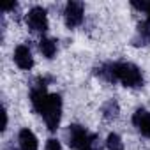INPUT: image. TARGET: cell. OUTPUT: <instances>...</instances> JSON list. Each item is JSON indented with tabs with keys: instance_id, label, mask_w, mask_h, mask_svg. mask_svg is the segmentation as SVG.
Masks as SVG:
<instances>
[{
	"instance_id": "1",
	"label": "cell",
	"mask_w": 150,
	"mask_h": 150,
	"mask_svg": "<svg viewBox=\"0 0 150 150\" xmlns=\"http://www.w3.org/2000/svg\"><path fill=\"white\" fill-rule=\"evenodd\" d=\"M99 74L108 81H120L125 87H141L143 85V76L141 71L131 64V62H117V64H108L101 67Z\"/></svg>"
},
{
	"instance_id": "2",
	"label": "cell",
	"mask_w": 150,
	"mask_h": 150,
	"mask_svg": "<svg viewBox=\"0 0 150 150\" xmlns=\"http://www.w3.org/2000/svg\"><path fill=\"white\" fill-rule=\"evenodd\" d=\"M67 136H69V146L74 150H101L97 136L87 132L81 125H71Z\"/></svg>"
},
{
	"instance_id": "3",
	"label": "cell",
	"mask_w": 150,
	"mask_h": 150,
	"mask_svg": "<svg viewBox=\"0 0 150 150\" xmlns=\"http://www.w3.org/2000/svg\"><path fill=\"white\" fill-rule=\"evenodd\" d=\"M39 115H42L50 131H57L58 124H60V117H62V97L58 94H50V97L44 103L42 110L39 111Z\"/></svg>"
},
{
	"instance_id": "4",
	"label": "cell",
	"mask_w": 150,
	"mask_h": 150,
	"mask_svg": "<svg viewBox=\"0 0 150 150\" xmlns=\"http://www.w3.org/2000/svg\"><path fill=\"white\" fill-rule=\"evenodd\" d=\"M27 23L32 30L35 32H46L48 30V16H46V9L35 6L28 11L27 14Z\"/></svg>"
},
{
	"instance_id": "5",
	"label": "cell",
	"mask_w": 150,
	"mask_h": 150,
	"mask_svg": "<svg viewBox=\"0 0 150 150\" xmlns=\"http://www.w3.org/2000/svg\"><path fill=\"white\" fill-rule=\"evenodd\" d=\"M64 18H65V25L69 28L81 25V21H83V4L81 2H69L65 6Z\"/></svg>"
},
{
	"instance_id": "6",
	"label": "cell",
	"mask_w": 150,
	"mask_h": 150,
	"mask_svg": "<svg viewBox=\"0 0 150 150\" xmlns=\"http://www.w3.org/2000/svg\"><path fill=\"white\" fill-rule=\"evenodd\" d=\"M14 62H16V65H18L20 69H23V71L32 69V65H34V57H32L28 46L21 44V46H18V48L14 50Z\"/></svg>"
},
{
	"instance_id": "7",
	"label": "cell",
	"mask_w": 150,
	"mask_h": 150,
	"mask_svg": "<svg viewBox=\"0 0 150 150\" xmlns=\"http://www.w3.org/2000/svg\"><path fill=\"white\" fill-rule=\"evenodd\" d=\"M132 124L143 136L150 138V113L146 110H143V108L136 110V113L132 115Z\"/></svg>"
},
{
	"instance_id": "8",
	"label": "cell",
	"mask_w": 150,
	"mask_h": 150,
	"mask_svg": "<svg viewBox=\"0 0 150 150\" xmlns=\"http://www.w3.org/2000/svg\"><path fill=\"white\" fill-rule=\"evenodd\" d=\"M20 148L21 150H37V138L30 129L20 131Z\"/></svg>"
},
{
	"instance_id": "9",
	"label": "cell",
	"mask_w": 150,
	"mask_h": 150,
	"mask_svg": "<svg viewBox=\"0 0 150 150\" xmlns=\"http://www.w3.org/2000/svg\"><path fill=\"white\" fill-rule=\"evenodd\" d=\"M39 50H41V53H42L46 58H53V55L57 53V41H55V39L42 37V39L39 41Z\"/></svg>"
},
{
	"instance_id": "10",
	"label": "cell",
	"mask_w": 150,
	"mask_h": 150,
	"mask_svg": "<svg viewBox=\"0 0 150 150\" xmlns=\"http://www.w3.org/2000/svg\"><path fill=\"white\" fill-rule=\"evenodd\" d=\"M150 42V23H138V35L134 44H148Z\"/></svg>"
},
{
	"instance_id": "11",
	"label": "cell",
	"mask_w": 150,
	"mask_h": 150,
	"mask_svg": "<svg viewBox=\"0 0 150 150\" xmlns=\"http://www.w3.org/2000/svg\"><path fill=\"white\" fill-rule=\"evenodd\" d=\"M106 146H108V150H124V143H122L120 136L115 134V132H111V134L108 136V139H106Z\"/></svg>"
},
{
	"instance_id": "12",
	"label": "cell",
	"mask_w": 150,
	"mask_h": 150,
	"mask_svg": "<svg viewBox=\"0 0 150 150\" xmlns=\"http://www.w3.org/2000/svg\"><path fill=\"white\" fill-rule=\"evenodd\" d=\"M104 115H106V118H115L117 115H118V104L115 103V101H110L106 106H104Z\"/></svg>"
},
{
	"instance_id": "13",
	"label": "cell",
	"mask_w": 150,
	"mask_h": 150,
	"mask_svg": "<svg viewBox=\"0 0 150 150\" xmlns=\"http://www.w3.org/2000/svg\"><path fill=\"white\" fill-rule=\"evenodd\" d=\"M46 150H62V145L57 141V139H48V143H46Z\"/></svg>"
},
{
	"instance_id": "14",
	"label": "cell",
	"mask_w": 150,
	"mask_h": 150,
	"mask_svg": "<svg viewBox=\"0 0 150 150\" xmlns=\"http://www.w3.org/2000/svg\"><path fill=\"white\" fill-rule=\"evenodd\" d=\"M16 7V2H13V4H7V6H4V11H11V9H14Z\"/></svg>"
},
{
	"instance_id": "15",
	"label": "cell",
	"mask_w": 150,
	"mask_h": 150,
	"mask_svg": "<svg viewBox=\"0 0 150 150\" xmlns=\"http://www.w3.org/2000/svg\"><path fill=\"white\" fill-rule=\"evenodd\" d=\"M146 14H148V23H150V2H148V6H146V11H145Z\"/></svg>"
}]
</instances>
